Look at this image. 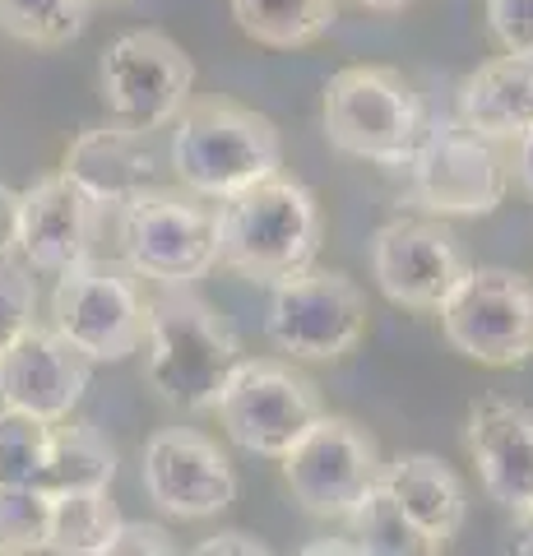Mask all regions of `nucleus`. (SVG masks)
Instances as JSON below:
<instances>
[{
    "instance_id": "nucleus-1",
    "label": "nucleus",
    "mask_w": 533,
    "mask_h": 556,
    "mask_svg": "<svg viewBox=\"0 0 533 556\" xmlns=\"http://www.w3.org/2000/svg\"><path fill=\"white\" fill-rule=\"evenodd\" d=\"M283 167L274 121L232 98H191L172 121V172L200 200H232Z\"/></svg>"
},
{
    "instance_id": "nucleus-2",
    "label": "nucleus",
    "mask_w": 533,
    "mask_h": 556,
    "mask_svg": "<svg viewBox=\"0 0 533 556\" xmlns=\"http://www.w3.org/2000/svg\"><path fill=\"white\" fill-rule=\"evenodd\" d=\"M320 237L325 218L316 195L283 172L218 204V265L246 283L274 288L279 278L316 265Z\"/></svg>"
},
{
    "instance_id": "nucleus-3",
    "label": "nucleus",
    "mask_w": 533,
    "mask_h": 556,
    "mask_svg": "<svg viewBox=\"0 0 533 556\" xmlns=\"http://www.w3.org/2000/svg\"><path fill=\"white\" fill-rule=\"evenodd\" d=\"M140 348L149 386L172 408L186 413H210L232 367L242 362V343H237L232 325L191 288H163L149 302Z\"/></svg>"
},
{
    "instance_id": "nucleus-4",
    "label": "nucleus",
    "mask_w": 533,
    "mask_h": 556,
    "mask_svg": "<svg viewBox=\"0 0 533 556\" xmlns=\"http://www.w3.org/2000/svg\"><path fill=\"white\" fill-rule=\"evenodd\" d=\"M510 144L469 130L459 116H436L422 126L413 149L404 204L432 218H483L510 190Z\"/></svg>"
},
{
    "instance_id": "nucleus-5",
    "label": "nucleus",
    "mask_w": 533,
    "mask_h": 556,
    "mask_svg": "<svg viewBox=\"0 0 533 556\" xmlns=\"http://www.w3.org/2000/svg\"><path fill=\"white\" fill-rule=\"evenodd\" d=\"M422 126V98L390 65H348L325 84V139L348 159L404 167Z\"/></svg>"
},
{
    "instance_id": "nucleus-6",
    "label": "nucleus",
    "mask_w": 533,
    "mask_h": 556,
    "mask_svg": "<svg viewBox=\"0 0 533 556\" xmlns=\"http://www.w3.org/2000/svg\"><path fill=\"white\" fill-rule=\"evenodd\" d=\"M116 241L135 278L158 288H195L218 265V208L191 190L177 195L153 186L122 208Z\"/></svg>"
},
{
    "instance_id": "nucleus-7",
    "label": "nucleus",
    "mask_w": 533,
    "mask_h": 556,
    "mask_svg": "<svg viewBox=\"0 0 533 556\" xmlns=\"http://www.w3.org/2000/svg\"><path fill=\"white\" fill-rule=\"evenodd\" d=\"M441 334L478 367H524L533 357V278L469 265L441 306Z\"/></svg>"
},
{
    "instance_id": "nucleus-8",
    "label": "nucleus",
    "mask_w": 533,
    "mask_h": 556,
    "mask_svg": "<svg viewBox=\"0 0 533 556\" xmlns=\"http://www.w3.org/2000/svg\"><path fill=\"white\" fill-rule=\"evenodd\" d=\"M265 334L288 357L339 362L367 334V298L348 274L306 265L269 288Z\"/></svg>"
},
{
    "instance_id": "nucleus-9",
    "label": "nucleus",
    "mask_w": 533,
    "mask_h": 556,
    "mask_svg": "<svg viewBox=\"0 0 533 556\" xmlns=\"http://www.w3.org/2000/svg\"><path fill=\"white\" fill-rule=\"evenodd\" d=\"M218 422L232 445L261 459H283L292 441L325 413L316 386L274 357H242L218 390Z\"/></svg>"
},
{
    "instance_id": "nucleus-10",
    "label": "nucleus",
    "mask_w": 533,
    "mask_h": 556,
    "mask_svg": "<svg viewBox=\"0 0 533 556\" xmlns=\"http://www.w3.org/2000/svg\"><path fill=\"white\" fill-rule=\"evenodd\" d=\"M149 306L135 288L130 269H112L98 260H79V265L56 274V292H51V329H61L84 357L93 362H126L140 353L144 343Z\"/></svg>"
},
{
    "instance_id": "nucleus-11",
    "label": "nucleus",
    "mask_w": 533,
    "mask_h": 556,
    "mask_svg": "<svg viewBox=\"0 0 533 556\" xmlns=\"http://www.w3.org/2000/svg\"><path fill=\"white\" fill-rule=\"evenodd\" d=\"M102 102L116 121L135 130H163L177 121V112L191 102L195 65L191 56L158 28H130L122 33L98 65Z\"/></svg>"
},
{
    "instance_id": "nucleus-12",
    "label": "nucleus",
    "mask_w": 533,
    "mask_h": 556,
    "mask_svg": "<svg viewBox=\"0 0 533 556\" xmlns=\"http://www.w3.org/2000/svg\"><path fill=\"white\" fill-rule=\"evenodd\" d=\"M279 464H283V482H288L292 501H297L306 515H320V519H343L353 501L363 496L385 468L367 431L348 422V417H330V413H320L316 422L292 441V450Z\"/></svg>"
},
{
    "instance_id": "nucleus-13",
    "label": "nucleus",
    "mask_w": 533,
    "mask_h": 556,
    "mask_svg": "<svg viewBox=\"0 0 533 556\" xmlns=\"http://www.w3.org/2000/svg\"><path fill=\"white\" fill-rule=\"evenodd\" d=\"M469 269L459 237L432 214L390 218L371 237V278L394 306L436 311Z\"/></svg>"
},
{
    "instance_id": "nucleus-14",
    "label": "nucleus",
    "mask_w": 533,
    "mask_h": 556,
    "mask_svg": "<svg viewBox=\"0 0 533 556\" xmlns=\"http://www.w3.org/2000/svg\"><path fill=\"white\" fill-rule=\"evenodd\" d=\"M144 492L177 519H214L237 501V473L228 455L191 427H163L144 445Z\"/></svg>"
},
{
    "instance_id": "nucleus-15",
    "label": "nucleus",
    "mask_w": 533,
    "mask_h": 556,
    "mask_svg": "<svg viewBox=\"0 0 533 556\" xmlns=\"http://www.w3.org/2000/svg\"><path fill=\"white\" fill-rule=\"evenodd\" d=\"M93 380V362L61 334L33 325L0 353V408L28 413L38 422H65Z\"/></svg>"
},
{
    "instance_id": "nucleus-16",
    "label": "nucleus",
    "mask_w": 533,
    "mask_h": 556,
    "mask_svg": "<svg viewBox=\"0 0 533 556\" xmlns=\"http://www.w3.org/2000/svg\"><path fill=\"white\" fill-rule=\"evenodd\" d=\"M98 214L102 208L65 172H51L20 190V247L14 251L24 255L28 269L61 274L93 255Z\"/></svg>"
},
{
    "instance_id": "nucleus-17",
    "label": "nucleus",
    "mask_w": 533,
    "mask_h": 556,
    "mask_svg": "<svg viewBox=\"0 0 533 556\" xmlns=\"http://www.w3.org/2000/svg\"><path fill=\"white\" fill-rule=\"evenodd\" d=\"M61 172L71 177L84 195H89L102 214L122 208L158 186V153L149 144V130H135L126 121H107V126H89L71 139L61 159Z\"/></svg>"
},
{
    "instance_id": "nucleus-18",
    "label": "nucleus",
    "mask_w": 533,
    "mask_h": 556,
    "mask_svg": "<svg viewBox=\"0 0 533 556\" xmlns=\"http://www.w3.org/2000/svg\"><path fill=\"white\" fill-rule=\"evenodd\" d=\"M464 445L496 506L515 519L533 510V408L510 399H478Z\"/></svg>"
},
{
    "instance_id": "nucleus-19",
    "label": "nucleus",
    "mask_w": 533,
    "mask_h": 556,
    "mask_svg": "<svg viewBox=\"0 0 533 556\" xmlns=\"http://www.w3.org/2000/svg\"><path fill=\"white\" fill-rule=\"evenodd\" d=\"M381 482L413 519V529L427 538V547L441 552L455 543L464 515H469V496H464V482L450 464L436 455H394L381 468Z\"/></svg>"
},
{
    "instance_id": "nucleus-20",
    "label": "nucleus",
    "mask_w": 533,
    "mask_h": 556,
    "mask_svg": "<svg viewBox=\"0 0 533 556\" xmlns=\"http://www.w3.org/2000/svg\"><path fill=\"white\" fill-rule=\"evenodd\" d=\"M455 116L469 130L515 144L533 126V61L529 56H496L464 75L455 93Z\"/></svg>"
},
{
    "instance_id": "nucleus-21",
    "label": "nucleus",
    "mask_w": 533,
    "mask_h": 556,
    "mask_svg": "<svg viewBox=\"0 0 533 556\" xmlns=\"http://www.w3.org/2000/svg\"><path fill=\"white\" fill-rule=\"evenodd\" d=\"M116 525H122V510H116V501L107 496V486H89V492H51L47 496L42 552L107 556Z\"/></svg>"
},
{
    "instance_id": "nucleus-22",
    "label": "nucleus",
    "mask_w": 533,
    "mask_h": 556,
    "mask_svg": "<svg viewBox=\"0 0 533 556\" xmlns=\"http://www.w3.org/2000/svg\"><path fill=\"white\" fill-rule=\"evenodd\" d=\"M232 20L251 42L292 51L312 47L339 20V0H232Z\"/></svg>"
},
{
    "instance_id": "nucleus-23",
    "label": "nucleus",
    "mask_w": 533,
    "mask_h": 556,
    "mask_svg": "<svg viewBox=\"0 0 533 556\" xmlns=\"http://www.w3.org/2000/svg\"><path fill=\"white\" fill-rule=\"evenodd\" d=\"M116 478V450L89 422H51L47 450V478L42 492H89V486H112Z\"/></svg>"
},
{
    "instance_id": "nucleus-24",
    "label": "nucleus",
    "mask_w": 533,
    "mask_h": 556,
    "mask_svg": "<svg viewBox=\"0 0 533 556\" xmlns=\"http://www.w3.org/2000/svg\"><path fill=\"white\" fill-rule=\"evenodd\" d=\"M348 525V538L357 543V552H371V556H418V552H432L427 538L413 529V519L399 510V501L390 496V486L376 478L363 496L348 506L343 515Z\"/></svg>"
},
{
    "instance_id": "nucleus-25",
    "label": "nucleus",
    "mask_w": 533,
    "mask_h": 556,
    "mask_svg": "<svg viewBox=\"0 0 533 556\" xmlns=\"http://www.w3.org/2000/svg\"><path fill=\"white\" fill-rule=\"evenodd\" d=\"M93 0H0V33L28 47H65L89 24Z\"/></svg>"
},
{
    "instance_id": "nucleus-26",
    "label": "nucleus",
    "mask_w": 533,
    "mask_h": 556,
    "mask_svg": "<svg viewBox=\"0 0 533 556\" xmlns=\"http://www.w3.org/2000/svg\"><path fill=\"white\" fill-rule=\"evenodd\" d=\"M47 450H51V422L0 408V486H33V492H42Z\"/></svg>"
},
{
    "instance_id": "nucleus-27",
    "label": "nucleus",
    "mask_w": 533,
    "mask_h": 556,
    "mask_svg": "<svg viewBox=\"0 0 533 556\" xmlns=\"http://www.w3.org/2000/svg\"><path fill=\"white\" fill-rule=\"evenodd\" d=\"M47 492L0 486V552H42Z\"/></svg>"
},
{
    "instance_id": "nucleus-28",
    "label": "nucleus",
    "mask_w": 533,
    "mask_h": 556,
    "mask_svg": "<svg viewBox=\"0 0 533 556\" xmlns=\"http://www.w3.org/2000/svg\"><path fill=\"white\" fill-rule=\"evenodd\" d=\"M33 325H38V283H33V269L5 255L0 260V353Z\"/></svg>"
},
{
    "instance_id": "nucleus-29",
    "label": "nucleus",
    "mask_w": 533,
    "mask_h": 556,
    "mask_svg": "<svg viewBox=\"0 0 533 556\" xmlns=\"http://www.w3.org/2000/svg\"><path fill=\"white\" fill-rule=\"evenodd\" d=\"M487 28L506 56L533 61V0H487Z\"/></svg>"
},
{
    "instance_id": "nucleus-30",
    "label": "nucleus",
    "mask_w": 533,
    "mask_h": 556,
    "mask_svg": "<svg viewBox=\"0 0 533 556\" xmlns=\"http://www.w3.org/2000/svg\"><path fill=\"white\" fill-rule=\"evenodd\" d=\"M172 533L163 525H144V519H122L112 533L107 556H167Z\"/></svg>"
},
{
    "instance_id": "nucleus-31",
    "label": "nucleus",
    "mask_w": 533,
    "mask_h": 556,
    "mask_svg": "<svg viewBox=\"0 0 533 556\" xmlns=\"http://www.w3.org/2000/svg\"><path fill=\"white\" fill-rule=\"evenodd\" d=\"M200 556H218V552H242V556H265L269 543L265 538H255V533H242V529H228V533H214V538H204V543L195 547Z\"/></svg>"
},
{
    "instance_id": "nucleus-32",
    "label": "nucleus",
    "mask_w": 533,
    "mask_h": 556,
    "mask_svg": "<svg viewBox=\"0 0 533 556\" xmlns=\"http://www.w3.org/2000/svg\"><path fill=\"white\" fill-rule=\"evenodd\" d=\"M14 247H20V190L0 181V260L14 255Z\"/></svg>"
},
{
    "instance_id": "nucleus-33",
    "label": "nucleus",
    "mask_w": 533,
    "mask_h": 556,
    "mask_svg": "<svg viewBox=\"0 0 533 556\" xmlns=\"http://www.w3.org/2000/svg\"><path fill=\"white\" fill-rule=\"evenodd\" d=\"M515 177H520V186L533 195V126L515 139Z\"/></svg>"
},
{
    "instance_id": "nucleus-34",
    "label": "nucleus",
    "mask_w": 533,
    "mask_h": 556,
    "mask_svg": "<svg viewBox=\"0 0 533 556\" xmlns=\"http://www.w3.org/2000/svg\"><path fill=\"white\" fill-rule=\"evenodd\" d=\"M515 552L533 556V510H524V515H520V529H515Z\"/></svg>"
},
{
    "instance_id": "nucleus-35",
    "label": "nucleus",
    "mask_w": 533,
    "mask_h": 556,
    "mask_svg": "<svg viewBox=\"0 0 533 556\" xmlns=\"http://www.w3.org/2000/svg\"><path fill=\"white\" fill-rule=\"evenodd\" d=\"M302 552H306V556H325V552H330V556H343V552H357V543H339V538H330V543H306Z\"/></svg>"
},
{
    "instance_id": "nucleus-36",
    "label": "nucleus",
    "mask_w": 533,
    "mask_h": 556,
    "mask_svg": "<svg viewBox=\"0 0 533 556\" xmlns=\"http://www.w3.org/2000/svg\"><path fill=\"white\" fill-rule=\"evenodd\" d=\"M357 5H367V10H381V14H394V10H404L408 0H357Z\"/></svg>"
}]
</instances>
